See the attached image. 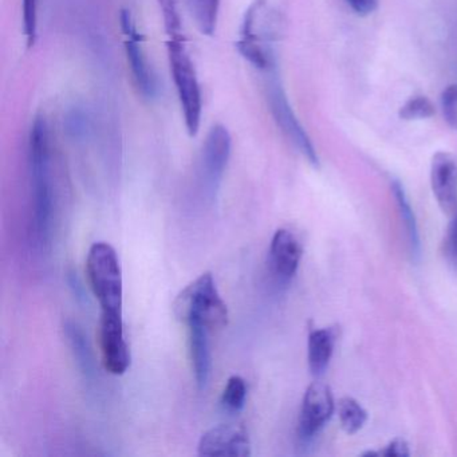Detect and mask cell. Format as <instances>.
<instances>
[{
  "instance_id": "cell-25",
  "label": "cell",
  "mask_w": 457,
  "mask_h": 457,
  "mask_svg": "<svg viewBox=\"0 0 457 457\" xmlns=\"http://www.w3.org/2000/svg\"><path fill=\"white\" fill-rule=\"evenodd\" d=\"M355 14L361 17L370 15L377 9V0H347Z\"/></svg>"
},
{
  "instance_id": "cell-22",
  "label": "cell",
  "mask_w": 457,
  "mask_h": 457,
  "mask_svg": "<svg viewBox=\"0 0 457 457\" xmlns=\"http://www.w3.org/2000/svg\"><path fill=\"white\" fill-rule=\"evenodd\" d=\"M435 106L429 98L424 96H417L406 101L398 112V116L403 121H414V120H427L435 116Z\"/></svg>"
},
{
  "instance_id": "cell-26",
  "label": "cell",
  "mask_w": 457,
  "mask_h": 457,
  "mask_svg": "<svg viewBox=\"0 0 457 457\" xmlns=\"http://www.w3.org/2000/svg\"><path fill=\"white\" fill-rule=\"evenodd\" d=\"M448 247L452 255H453V258L457 261V215L453 223H452L451 229H449Z\"/></svg>"
},
{
  "instance_id": "cell-21",
  "label": "cell",
  "mask_w": 457,
  "mask_h": 457,
  "mask_svg": "<svg viewBox=\"0 0 457 457\" xmlns=\"http://www.w3.org/2000/svg\"><path fill=\"white\" fill-rule=\"evenodd\" d=\"M168 39H186L183 34L179 0H159Z\"/></svg>"
},
{
  "instance_id": "cell-23",
  "label": "cell",
  "mask_w": 457,
  "mask_h": 457,
  "mask_svg": "<svg viewBox=\"0 0 457 457\" xmlns=\"http://www.w3.org/2000/svg\"><path fill=\"white\" fill-rule=\"evenodd\" d=\"M444 119L452 129L457 130V85L446 87L441 96Z\"/></svg>"
},
{
  "instance_id": "cell-18",
  "label": "cell",
  "mask_w": 457,
  "mask_h": 457,
  "mask_svg": "<svg viewBox=\"0 0 457 457\" xmlns=\"http://www.w3.org/2000/svg\"><path fill=\"white\" fill-rule=\"evenodd\" d=\"M338 416L342 429L347 435L357 433L365 425L366 420H368L365 409L354 398L350 397H345L339 401Z\"/></svg>"
},
{
  "instance_id": "cell-1",
  "label": "cell",
  "mask_w": 457,
  "mask_h": 457,
  "mask_svg": "<svg viewBox=\"0 0 457 457\" xmlns=\"http://www.w3.org/2000/svg\"><path fill=\"white\" fill-rule=\"evenodd\" d=\"M29 170L34 200V227L42 247L49 245L52 228V137L45 116H37L29 135Z\"/></svg>"
},
{
  "instance_id": "cell-20",
  "label": "cell",
  "mask_w": 457,
  "mask_h": 457,
  "mask_svg": "<svg viewBox=\"0 0 457 457\" xmlns=\"http://www.w3.org/2000/svg\"><path fill=\"white\" fill-rule=\"evenodd\" d=\"M245 398H247V385H245V379L240 376L229 377L226 387H224L223 395H221V403L224 408L237 413L245 408Z\"/></svg>"
},
{
  "instance_id": "cell-2",
  "label": "cell",
  "mask_w": 457,
  "mask_h": 457,
  "mask_svg": "<svg viewBox=\"0 0 457 457\" xmlns=\"http://www.w3.org/2000/svg\"><path fill=\"white\" fill-rule=\"evenodd\" d=\"M282 31L280 15L270 6L267 0L253 2L243 20L237 52L253 68L269 74L277 71L274 44Z\"/></svg>"
},
{
  "instance_id": "cell-17",
  "label": "cell",
  "mask_w": 457,
  "mask_h": 457,
  "mask_svg": "<svg viewBox=\"0 0 457 457\" xmlns=\"http://www.w3.org/2000/svg\"><path fill=\"white\" fill-rule=\"evenodd\" d=\"M187 4L199 30L205 36H212L218 23L220 0H187Z\"/></svg>"
},
{
  "instance_id": "cell-19",
  "label": "cell",
  "mask_w": 457,
  "mask_h": 457,
  "mask_svg": "<svg viewBox=\"0 0 457 457\" xmlns=\"http://www.w3.org/2000/svg\"><path fill=\"white\" fill-rule=\"evenodd\" d=\"M66 338L73 350L74 357L79 361V366L85 373H90L93 368L92 352L87 337L77 323L68 322L65 326Z\"/></svg>"
},
{
  "instance_id": "cell-16",
  "label": "cell",
  "mask_w": 457,
  "mask_h": 457,
  "mask_svg": "<svg viewBox=\"0 0 457 457\" xmlns=\"http://www.w3.org/2000/svg\"><path fill=\"white\" fill-rule=\"evenodd\" d=\"M392 191L393 195H395V203H397L398 212H400L403 226H405L409 245H411V255L414 258H419L420 253H421V243H420L419 226H417L416 216H414L411 203H409L408 196H406L403 184L400 181H393Z\"/></svg>"
},
{
  "instance_id": "cell-3",
  "label": "cell",
  "mask_w": 457,
  "mask_h": 457,
  "mask_svg": "<svg viewBox=\"0 0 457 457\" xmlns=\"http://www.w3.org/2000/svg\"><path fill=\"white\" fill-rule=\"evenodd\" d=\"M173 312L181 322L199 323L208 331L220 330L228 320V309L211 272L200 275L179 294L173 302Z\"/></svg>"
},
{
  "instance_id": "cell-6",
  "label": "cell",
  "mask_w": 457,
  "mask_h": 457,
  "mask_svg": "<svg viewBox=\"0 0 457 457\" xmlns=\"http://www.w3.org/2000/svg\"><path fill=\"white\" fill-rule=\"evenodd\" d=\"M269 82H267V101H269L270 111L278 127L282 130L283 135L290 140V143L298 149L299 154L312 165L320 167V159L312 140L307 136L306 130L302 127L299 120L296 119L287 96L283 90L282 84L278 79L277 71L267 74Z\"/></svg>"
},
{
  "instance_id": "cell-5",
  "label": "cell",
  "mask_w": 457,
  "mask_h": 457,
  "mask_svg": "<svg viewBox=\"0 0 457 457\" xmlns=\"http://www.w3.org/2000/svg\"><path fill=\"white\" fill-rule=\"evenodd\" d=\"M87 274L90 288L100 303L101 312L122 314V272L113 245L98 242L90 247Z\"/></svg>"
},
{
  "instance_id": "cell-10",
  "label": "cell",
  "mask_w": 457,
  "mask_h": 457,
  "mask_svg": "<svg viewBox=\"0 0 457 457\" xmlns=\"http://www.w3.org/2000/svg\"><path fill=\"white\" fill-rule=\"evenodd\" d=\"M333 411L334 400L330 387L322 382H314L310 385L302 401L299 437L303 441L312 440L331 419Z\"/></svg>"
},
{
  "instance_id": "cell-14",
  "label": "cell",
  "mask_w": 457,
  "mask_h": 457,
  "mask_svg": "<svg viewBox=\"0 0 457 457\" xmlns=\"http://www.w3.org/2000/svg\"><path fill=\"white\" fill-rule=\"evenodd\" d=\"M189 328V350H191L192 368L195 378L200 389L207 386L212 370V358H211L210 331L199 323H191Z\"/></svg>"
},
{
  "instance_id": "cell-24",
  "label": "cell",
  "mask_w": 457,
  "mask_h": 457,
  "mask_svg": "<svg viewBox=\"0 0 457 457\" xmlns=\"http://www.w3.org/2000/svg\"><path fill=\"white\" fill-rule=\"evenodd\" d=\"M409 445L403 438H395L384 451L379 452H368L366 454H377V456H397L406 457L409 456Z\"/></svg>"
},
{
  "instance_id": "cell-13",
  "label": "cell",
  "mask_w": 457,
  "mask_h": 457,
  "mask_svg": "<svg viewBox=\"0 0 457 457\" xmlns=\"http://www.w3.org/2000/svg\"><path fill=\"white\" fill-rule=\"evenodd\" d=\"M302 258V245L298 237L286 228L278 229L271 239L269 264L274 277L280 283H288L298 271Z\"/></svg>"
},
{
  "instance_id": "cell-8",
  "label": "cell",
  "mask_w": 457,
  "mask_h": 457,
  "mask_svg": "<svg viewBox=\"0 0 457 457\" xmlns=\"http://www.w3.org/2000/svg\"><path fill=\"white\" fill-rule=\"evenodd\" d=\"M232 138L224 125H213L200 154V179L211 196H215L231 157Z\"/></svg>"
},
{
  "instance_id": "cell-7",
  "label": "cell",
  "mask_w": 457,
  "mask_h": 457,
  "mask_svg": "<svg viewBox=\"0 0 457 457\" xmlns=\"http://www.w3.org/2000/svg\"><path fill=\"white\" fill-rule=\"evenodd\" d=\"M120 25H121L122 33L127 37L125 53H127L136 87L144 97L154 100L159 96V79L144 52L143 34L138 31L135 18L129 10H122L120 14Z\"/></svg>"
},
{
  "instance_id": "cell-12",
  "label": "cell",
  "mask_w": 457,
  "mask_h": 457,
  "mask_svg": "<svg viewBox=\"0 0 457 457\" xmlns=\"http://www.w3.org/2000/svg\"><path fill=\"white\" fill-rule=\"evenodd\" d=\"M430 184L441 210L453 213L457 210V157L449 152H438L430 165Z\"/></svg>"
},
{
  "instance_id": "cell-4",
  "label": "cell",
  "mask_w": 457,
  "mask_h": 457,
  "mask_svg": "<svg viewBox=\"0 0 457 457\" xmlns=\"http://www.w3.org/2000/svg\"><path fill=\"white\" fill-rule=\"evenodd\" d=\"M168 60L170 74L183 112L187 132L195 137L202 122V90L197 79L196 69L187 52L186 39H168Z\"/></svg>"
},
{
  "instance_id": "cell-9",
  "label": "cell",
  "mask_w": 457,
  "mask_h": 457,
  "mask_svg": "<svg viewBox=\"0 0 457 457\" xmlns=\"http://www.w3.org/2000/svg\"><path fill=\"white\" fill-rule=\"evenodd\" d=\"M98 338L106 370L114 376L124 374L130 366V352L125 341L122 314L101 312Z\"/></svg>"
},
{
  "instance_id": "cell-15",
  "label": "cell",
  "mask_w": 457,
  "mask_h": 457,
  "mask_svg": "<svg viewBox=\"0 0 457 457\" xmlns=\"http://www.w3.org/2000/svg\"><path fill=\"white\" fill-rule=\"evenodd\" d=\"M336 345V331L333 328H315L310 331L307 342V361L310 371L314 376H322L330 363Z\"/></svg>"
},
{
  "instance_id": "cell-11",
  "label": "cell",
  "mask_w": 457,
  "mask_h": 457,
  "mask_svg": "<svg viewBox=\"0 0 457 457\" xmlns=\"http://www.w3.org/2000/svg\"><path fill=\"white\" fill-rule=\"evenodd\" d=\"M200 456L248 457L251 441L245 428L218 425L207 430L199 441Z\"/></svg>"
}]
</instances>
